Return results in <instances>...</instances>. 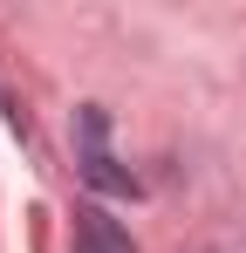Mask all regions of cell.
Wrapping results in <instances>:
<instances>
[{"mask_svg": "<svg viewBox=\"0 0 246 253\" xmlns=\"http://www.w3.org/2000/svg\"><path fill=\"white\" fill-rule=\"evenodd\" d=\"M76 253H137V247L103 206H89V212H76Z\"/></svg>", "mask_w": 246, "mask_h": 253, "instance_id": "2", "label": "cell"}, {"mask_svg": "<svg viewBox=\"0 0 246 253\" xmlns=\"http://www.w3.org/2000/svg\"><path fill=\"white\" fill-rule=\"evenodd\" d=\"M76 130H82V178H89L96 192H137V178L117 171V158L103 151V110H82Z\"/></svg>", "mask_w": 246, "mask_h": 253, "instance_id": "1", "label": "cell"}]
</instances>
